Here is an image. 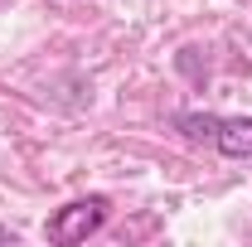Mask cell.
I'll use <instances>...</instances> for the list:
<instances>
[{
	"instance_id": "cell-3",
	"label": "cell",
	"mask_w": 252,
	"mask_h": 247,
	"mask_svg": "<svg viewBox=\"0 0 252 247\" xmlns=\"http://www.w3.org/2000/svg\"><path fill=\"white\" fill-rule=\"evenodd\" d=\"M5 243H15V233H10V228L0 223V247H5Z\"/></svg>"
},
{
	"instance_id": "cell-1",
	"label": "cell",
	"mask_w": 252,
	"mask_h": 247,
	"mask_svg": "<svg viewBox=\"0 0 252 247\" xmlns=\"http://www.w3.org/2000/svg\"><path fill=\"white\" fill-rule=\"evenodd\" d=\"M175 126L189 141H209L228 160H252V117H214V112H180Z\"/></svg>"
},
{
	"instance_id": "cell-2",
	"label": "cell",
	"mask_w": 252,
	"mask_h": 247,
	"mask_svg": "<svg viewBox=\"0 0 252 247\" xmlns=\"http://www.w3.org/2000/svg\"><path fill=\"white\" fill-rule=\"evenodd\" d=\"M107 199L102 194H88V199H73V204H63L59 214L44 223V238L49 243H59V247H73V243H88L97 228L107 223Z\"/></svg>"
}]
</instances>
